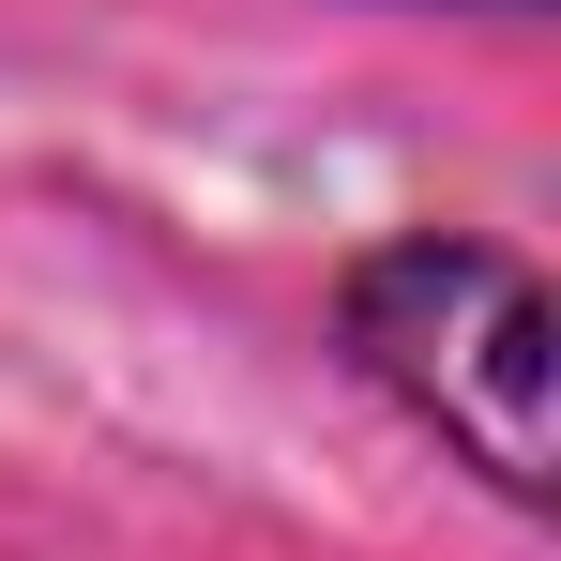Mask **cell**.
I'll list each match as a JSON object with an SVG mask.
<instances>
[{"mask_svg": "<svg viewBox=\"0 0 561 561\" xmlns=\"http://www.w3.org/2000/svg\"><path fill=\"white\" fill-rule=\"evenodd\" d=\"M516 15H531V0H516Z\"/></svg>", "mask_w": 561, "mask_h": 561, "instance_id": "7a4b0ae2", "label": "cell"}, {"mask_svg": "<svg viewBox=\"0 0 561 561\" xmlns=\"http://www.w3.org/2000/svg\"><path fill=\"white\" fill-rule=\"evenodd\" d=\"M334 350L501 516L561 501V440H547L561 319H547V274L516 243H485V228H379V243H350L334 259Z\"/></svg>", "mask_w": 561, "mask_h": 561, "instance_id": "6da1fadb", "label": "cell"}]
</instances>
